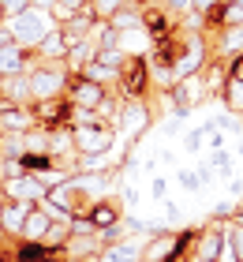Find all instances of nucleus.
<instances>
[{
	"label": "nucleus",
	"instance_id": "f257e3e1",
	"mask_svg": "<svg viewBox=\"0 0 243 262\" xmlns=\"http://www.w3.org/2000/svg\"><path fill=\"white\" fill-rule=\"evenodd\" d=\"M19 262H45V251H42V247H26Z\"/></svg>",
	"mask_w": 243,
	"mask_h": 262
}]
</instances>
